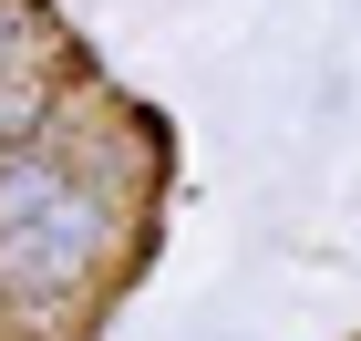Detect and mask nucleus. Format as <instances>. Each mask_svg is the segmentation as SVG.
<instances>
[{
	"label": "nucleus",
	"mask_w": 361,
	"mask_h": 341,
	"mask_svg": "<svg viewBox=\"0 0 361 341\" xmlns=\"http://www.w3.org/2000/svg\"><path fill=\"white\" fill-rule=\"evenodd\" d=\"M93 238H104V227H93L83 197H62V207H42V217L0 227V289H62L93 258Z\"/></svg>",
	"instance_id": "nucleus-1"
},
{
	"label": "nucleus",
	"mask_w": 361,
	"mask_h": 341,
	"mask_svg": "<svg viewBox=\"0 0 361 341\" xmlns=\"http://www.w3.org/2000/svg\"><path fill=\"white\" fill-rule=\"evenodd\" d=\"M42 207H62V166L52 155H0V227L42 217Z\"/></svg>",
	"instance_id": "nucleus-2"
},
{
	"label": "nucleus",
	"mask_w": 361,
	"mask_h": 341,
	"mask_svg": "<svg viewBox=\"0 0 361 341\" xmlns=\"http://www.w3.org/2000/svg\"><path fill=\"white\" fill-rule=\"evenodd\" d=\"M42 104H52V83H42V73H0V145L31 135V124H42Z\"/></svg>",
	"instance_id": "nucleus-3"
}]
</instances>
